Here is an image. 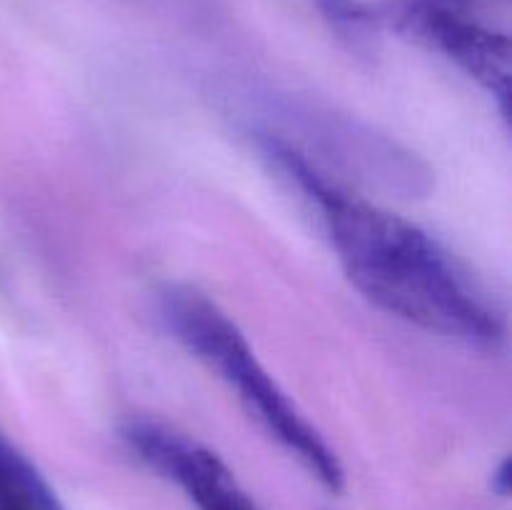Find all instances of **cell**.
Segmentation results:
<instances>
[{"label": "cell", "instance_id": "cell-1", "mask_svg": "<svg viewBox=\"0 0 512 510\" xmlns=\"http://www.w3.org/2000/svg\"><path fill=\"white\" fill-rule=\"evenodd\" d=\"M263 158L315 210L350 283L378 308L455 343L495 350L505 320L488 290L428 230L355 195L300 150L255 133Z\"/></svg>", "mask_w": 512, "mask_h": 510}, {"label": "cell", "instance_id": "cell-2", "mask_svg": "<svg viewBox=\"0 0 512 510\" xmlns=\"http://www.w3.org/2000/svg\"><path fill=\"white\" fill-rule=\"evenodd\" d=\"M158 310L168 333L235 390V398L280 448L288 450L323 488L333 493L343 490L345 473L335 450L280 388L243 330L215 300L190 285L173 283L160 290Z\"/></svg>", "mask_w": 512, "mask_h": 510}, {"label": "cell", "instance_id": "cell-3", "mask_svg": "<svg viewBox=\"0 0 512 510\" xmlns=\"http://www.w3.org/2000/svg\"><path fill=\"white\" fill-rule=\"evenodd\" d=\"M120 438L140 463L178 485L195 510H260L223 458L190 435L135 418L120 428Z\"/></svg>", "mask_w": 512, "mask_h": 510}, {"label": "cell", "instance_id": "cell-4", "mask_svg": "<svg viewBox=\"0 0 512 510\" xmlns=\"http://www.w3.org/2000/svg\"><path fill=\"white\" fill-rule=\"evenodd\" d=\"M400 25L483 85L508 113L510 43L503 33L480 23L470 10L423 3H403Z\"/></svg>", "mask_w": 512, "mask_h": 510}, {"label": "cell", "instance_id": "cell-5", "mask_svg": "<svg viewBox=\"0 0 512 510\" xmlns=\"http://www.w3.org/2000/svg\"><path fill=\"white\" fill-rule=\"evenodd\" d=\"M0 510H65L38 465L0 435Z\"/></svg>", "mask_w": 512, "mask_h": 510}, {"label": "cell", "instance_id": "cell-6", "mask_svg": "<svg viewBox=\"0 0 512 510\" xmlns=\"http://www.w3.org/2000/svg\"><path fill=\"white\" fill-rule=\"evenodd\" d=\"M310 3L353 45L368 43L378 30V15L360 0H310Z\"/></svg>", "mask_w": 512, "mask_h": 510}, {"label": "cell", "instance_id": "cell-7", "mask_svg": "<svg viewBox=\"0 0 512 510\" xmlns=\"http://www.w3.org/2000/svg\"><path fill=\"white\" fill-rule=\"evenodd\" d=\"M123 3L140 5V8H150L170 15H203L208 13L213 0H123Z\"/></svg>", "mask_w": 512, "mask_h": 510}, {"label": "cell", "instance_id": "cell-8", "mask_svg": "<svg viewBox=\"0 0 512 510\" xmlns=\"http://www.w3.org/2000/svg\"><path fill=\"white\" fill-rule=\"evenodd\" d=\"M493 490L498 495L510 493V463L508 460H503V463L498 465V470L493 473Z\"/></svg>", "mask_w": 512, "mask_h": 510}, {"label": "cell", "instance_id": "cell-9", "mask_svg": "<svg viewBox=\"0 0 512 510\" xmlns=\"http://www.w3.org/2000/svg\"><path fill=\"white\" fill-rule=\"evenodd\" d=\"M405 3H423V5H440V8H455V10H470L473 13L478 0H405Z\"/></svg>", "mask_w": 512, "mask_h": 510}]
</instances>
